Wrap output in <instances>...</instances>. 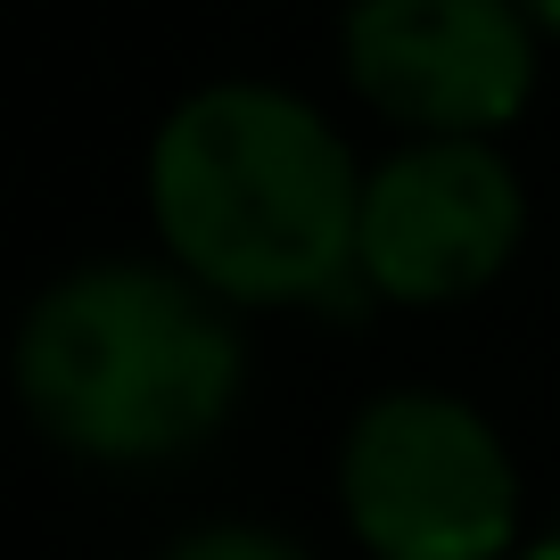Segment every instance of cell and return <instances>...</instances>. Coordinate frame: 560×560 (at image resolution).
<instances>
[{
  "mask_svg": "<svg viewBox=\"0 0 560 560\" xmlns=\"http://www.w3.org/2000/svg\"><path fill=\"white\" fill-rule=\"evenodd\" d=\"M149 214L207 298L305 305L354 272L363 174L314 100L280 83H207L149 140Z\"/></svg>",
  "mask_w": 560,
  "mask_h": 560,
  "instance_id": "6da1fadb",
  "label": "cell"
},
{
  "mask_svg": "<svg viewBox=\"0 0 560 560\" xmlns=\"http://www.w3.org/2000/svg\"><path fill=\"white\" fill-rule=\"evenodd\" d=\"M165 560H305L280 527H256V520H223V527H198L182 536Z\"/></svg>",
  "mask_w": 560,
  "mask_h": 560,
  "instance_id": "8992f818",
  "label": "cell"
},
{
  "mask_svg": "<svg viewBox=\"0 0 560 560\" xmlns=\"http://www.w3.org/2000/svg\"><path fill=\"white\" fill-rule=\"evenodd\" d=\"M527 231V190L494 140H412L363 174L354 272L396 305L478 298Z\"/></svg>",
  "mask_w": 560,
  "mask_h": 560,
  "instance_id": "5b68a950",
  "label": "cell"
},
{
  "mask_svg": "<svg viewBox=\"0 0 560 560\" xmlns=\"http://www.w3.org/2000/svg\"><path fill=\"white\" fill-rule=\"evenodd\" d=\"M338 511L371 560H511L520 470L462 396L387 387L347 420Z\"/></svg>",
  "mask_w": 560,
  "mask_h": 560,
  "instance_id": "3957f363",
  "label": "cell"
},
{
  "mask_svg": "<svg viewBox=\"0 0 560 560\" xmlns=\"http://www.w3.org/2000/svg\"><path fill=\"white\" fill-rule=\"evenodd\" d=\"M247 347L223 298L165 264H83L18 330V396L83 462H165L240 404Z\"/></svg>",
  "mask_w": 560,
  "mask_h": 560,
  "instance_id": "7a4b0ae2",
  "label": "cell"
},
{
  "mask_svg": "<svg viewBox=\"0 0 560 560\" xmlns=\"http://www.w3.org/2000/svg\"><path fill=\"white\" fill-rule=\"evenodd\" d=\"M520 560H560V552H552V544H536V552H520Z\"/></svg>",
  "mask_w": 560,
  "mask_h": 560,
  "instance_id": "ba28073f",
  "label": "cell"
},
{
  "mask_svg": "<svg viewBox=\"0 0 560 560\" xmlns=\"http://www.w3.org/2000/svg\"><path fill=\"white\" fill-rule=\"evenodd\" d=\"M520 9H527V25H536V34L560 42V0H520Z\"/></svg>",
  "mask_w": 560,
  "mask_h": 560,
  "instance_id": "52a82bcc",
  "label": "cell"
},
{
  "mask_svg": "<svg viewBox=\"0 0 560 560\" xmlns=\"http://www.w3.org/2000/svg\"><path fill=\"white\" fill-rule=\"evenodd\" d=\"M552 552H560V527H552Z\"/></svg>",
  "mask_w": 560,
  "mask_h": 560,
  "instance_id": "9c48e42d",
  "label": "cell"
},
{
  "mask_svg": "<svg viewBox=\"0 0 560 560\" xmlns=\"http://www.w3.org/2000/svg\"><path fill=\"white\" fill-rule=\"evenodd\" d=\"M338 67L420 140H487L536 91V25L520 0H354Z\"/></svg>",
  "mask_w": 560,
  "mask_h": 560,
  "instance_id": "277c9868",
  "label": "cell"
}]
</instances>
